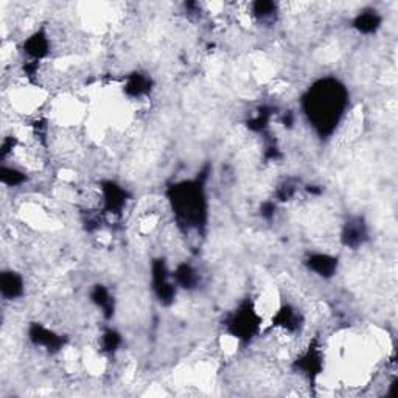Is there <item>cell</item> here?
<instances>
[{"label":"cell","instance_id":"6","mask_svg":"<svg viewBox=\"0 0 398 398\" xmlns=\"http://www.w3.org/2000/svg\"><path fill=\"white\" fill-rule=\"evenodd\" d=\"M294 367L301 375L310 380H316L320 372L324 370V355L320 347H310L303 351V354L296 359Z\"/></svg>","mask_w":398,"mask_h":398},{"label":"cell","instance_id":"7","mask_svg":"<svg viewBox=\"0 0 398 398\" xmlns=\"http://www.w3.org/2000/svg\"><path fill=\"white\" fill-rule=\"evenodd\" d=\"M102 195H103V204L104 209L112 215H119L126 207L128 203V191L119 186V183L112 181L102 182Z\"/></svg>","mask_w":398,"mask_h":398},{"label":"cell","instance_id":"12","mask_svg":"<svg viewBox=\"0 0 398 398\" xmlns=\"http://www.w3.org/2000/svg\"><path fill=\"white\" fill-rule=\"evenodd\" d=\"M24 52L35 63L47 56L50 52V41L47 33L44 30H37L33 35H30L24 42Z\"/></svg>","mask_w":398,"mask_h":398},{"label":"cell","instance_id":"18","mask_svg":"<svg viewBox=\"0 0 398 398\" xmlns=\"http://www.w3.org/2000/svg\"><path fill=\"white\" fill-rule=\"evenodd\" d=\"M0 181H2L4 186L8 187H19L27 181L25 173H22L20 170L14 167H0Z\"/></svg>","mask_w":398,"mask_h":398},{"label":"cell","instance_id":"4","mask_svg":"<svg viewBox=\"0 0 398 398\" xmlns=\"http://www.w3.org/2000/svg\"><path fill=\"white\" fill-rule=\"evenodd\" d=\"M151 283L157 301L162 305H171L178 293V287L173 280V274L167 267L165 260L157 258L151 265Z\"/></svg>","mask_w":398,"mask_h":398},{"label":"cell","instance_id":"8","mask_svg":"<svg viewBox=\"0 0 398 398\" xmlns=\"http://www.w3.org/2000/svg\"><path fill=\"white\" fill-rule=\"evenodd\" d=\"M305 266L310 272H315L320 279H332L338 272L339 260L322 252H315L305 258Z\"/></svg>","mask_w":398,"mask_h":398},{"label":"cell","instance_id":"11","mask_svg":"<svg viewBox=\"0 0 398 398\" xmlns=\"http://www.w3.org/2000/svg\"><path fill=\"white\" fill-rule=\"evenodd\" d=\"M302 315L291 305H283L272 318V325L282 328L283 332L296 333L302 328Z\"/></svg>","mask_w":398,"mask_h":398},{"label":"cell","instance_id":"14","mask_svg":"<svg viewBox=\"0 0 398 398\" xmlns=\"http://www.w3.org/2000/svg\"><path fill=\"white\" fill-rule=\"evenodd\" d=\"M173 280L176 283V287L182 289H195L199 285V274L193 266L188 263H181L178 267L171 272Z\"/></svg>","mask_w":398,"mask_h":398},{"label":"cell","instance_id":"2","mask_svg":"<svg viewBox=\"0 0 398 398\" xmlns=\"http://www.w3.org/2000/svg\"><path fill=\"white\" fill-rule=\"evenodd\" d=\"M170 204L176 219L187 229H199L207 218V198H205L204 182L201 178L182 181L168 191Z\"/></svg>","mask_w":398,"mask_h":398},{"label":"cell","instance_id":"16","mask_svg":"<svg viewBox=\"0 0 398 398\" xmlns=\"http://www.w3.org/2000/svg\"><path fill=\"white\" fill-rule=\"evenodd\" d=\"M381 16L377 11H364L354 20V28L363 35H372L381 27Z\"/></svg>","mask_w":398,"mask_h":398},{"label":"cell","instance_id":"1","mask_svg":"<svg viewBox=\"0 0 398 398\" xmlns=\"http://www.w3.org/2000/svg\"><path fill=\"white\" fill-rule=\"evenodd\" d=\"M350 95L346 86L336 78H322L308 89L302 108L308 121L320 137H328L341 123L349 108Z\"/></svg>","mask_w":398,"mask_h":398},{"label":"cell","instance_id":"21","mask_svg":"<svg viewBox=\"0 0 398 398\" xmlns=\"http://www.w3.org/2000/svg\"><path fill=\"white\" fill-rule=\"evenodd\" d=\"M260 213H262V217L265 219H271L275 215V204L271 201L263 203L262 207H260Z\"/></svg>","mask_w":398,"mask_h":398},{"label":"cell","instance_id":"13","mask_svg":"<svg viewBox=\"0 0 398 398\" xmlns=\"http://www.w3.org/2000/svg\"><path fill=\"white\" fill-rule=\"evenodd\" d=\"M90 301L98 310H102V315L106 319H112L116 313V301L108 288L104 285H95L90 291Z\"/></svg>","mask_w":398,"mask_h":398},{"label":"cell","instance_id":"5","mask_svg":"<svg viewBox=\"0 0 398 398\" xmlns=\"http://www.w3.org/2000/svg\"><path fill=\"white\" fill-rule=\"evenodd\" d=\"M28 339L35 347H40L49 354H58L66 346V338L63 334L50 330L42 324H32L28 328Z\"/></svg>","mask_w":398,"mask_h":398},{"label":"cell","instance_id":"10","mask_svg":"<svg viewBox=\"0 0 398 398\" xmlns=\"http://www.w3.org/2000/svg\"><path fill=\"white\" fill-rule=\"evenodd\" d=\"M25 293V283L16 271H4L0 274V294L5 301H16Z\"/></svg>","mask_w":398,"mask_h":398},{"label":"cell","instance_id":"3","mask_svg":"<svg viewBox=\"0 0 398 398\" xmlns=\"http://www.w3.org/2000/svg\"><path fill=\"white\" fill-rule=\"evenodd\" d=\"M226 328L235 339L249 342L257 336L262 328V316L258 315L254 303L249 298L240 303V307L229 315Z\"/></svg>","mask_w":398,"mask_h":398},{"label":"cell","instance_id":"15","mask_svg":"<svg viewBox=\"0 0 398 398\" xmlns=\"http://www.w3.org/2000/svg\"><path fill=\"white\" fill-rule=\"evenodd\" d=\"M151 86H152V81L150 76L135 72L128 76L123 92L129 98H140L143 95L150 94Z\"/></svg>","mask_w":398,"mask_h":398},{"label":"cell","instance_id":"17","mask_svg":"<svg viewBox=\"0 0 398 398\" xmlns=\"http://www.w3.org/2000/svg\"><path fill=\"white\" fill-rule=\"evenodd\" d=\"M121 342H123V339H121V334L117 330H112V328H109V330H106L102 334V338H100V349H102L103 354L114 355L119 351Z\"/></svg>","mask_w":398,"mask_h":398},{"label":"cell","instance_id":"9","mask_svg":"<svg viewBox=\"0 0 398 398\" xmlns=\"http://www.w3.org/2000/svg\"><path fill=\"white\" fill-rule=\"evenodd\" d=\"M367 240V227L361 218H351L342 227L341 241L346 248L358 249Z\"/></svg>","mask_w":398,"mask_h":398},{"label":"cell","instance_id":"20","mask_svg":"<svg viewBox=\"0 0 398 398\" xmlns=\"http://www.w3.org/2000/svg\"><path fill=\"white\" fill-rule=\"evenodd\" d=\"M275 4L272 2H255L252 5V11H254L255 16L258 19H266V18H271L272 14L275 13Z\"/></svg>","mask_w":398,"mask_h":398},{"label":"cell","instance_id":"19","mask_svg":"<svg viewBox=\"0 0 398 398\" xmlns=\"http://www.w3.org/2000/svg\"><path fill=\"white\" fill-rule=\"evenodd\" d=\"M271 117L272 111L270 108H260L255 116L248 121V128L254 133H263L270 126Z\"/></svg>","mask_w":398,"mask_h":398}]
</instances>
